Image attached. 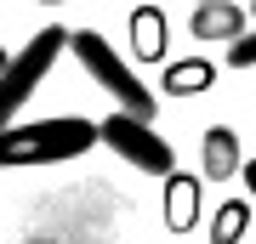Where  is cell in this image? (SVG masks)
<instances>
[{
    "label": "cell",
    "instance_id": "1",
    "mask_svg": "<svg viewBox=\"0 0 256 244\" xmlns=\"http://www.w3.org/2000/svg\"><path fill=\"white\" fill-rule=\"evenodd\" d=\"M97 148V125L80 114H52L28 125L0 131V171H28V165H68Z\"/></svg>",
    "mask_w": 256,
    "mask_h": 244
},
{
    "label": "cell",
    "instance_id": "2",
    "mask_svg": "<svg viewBox=\"0 0 256 244\" xmlns=\"http://www.w3.org/2000/svg\"><path fill=\"white\" fill-rule=\"evenodd\" d=\"M68 51L80 57V68L92 74V80L108 91L114 102H120V114L154 119V108H160V102H154V91H148V80H142V74H137V68H131V63L114 51L108 40L97 34V28H80V34H68Z\"/></svg>",
    "mask_w": 256,
    "mask_h": 244
},
{
    "label": "cell",
    "instance_id": "3",
    "mask_svg": "<svg viewBox=\"0 0 256 244\" xmlns=\"http://www.w3.org/2000/svg\"><path fill=\"white\" fill-rule=\"evenodd\" d=\"M57 51H68V34L52 23V28H40L18 57H6V68H0V131H6L12 114H18L23 102L40 91V80L57 68Z\"/></svg>",
    "mask_w": 256,
    "mask_h": 244
},
{
    "label": "cell",
    "instance_id": "4",
    "mask_svg": "<svg viewBox=\"0 0 256 244\" xmlns=\"http://www.w3.org/2000/svg\"><path fill=\"white\" fill-rule=\"evenodd\" d=\"M97 142L102 148H114L126 165H137V171H148V176H171L176 171V154H171V142L148 125V119H137V114H108L97 125Z\"/></svg>",
    "mask_w": 256,
    "mask_h": 244
},
{
    "label": "cell",
    "instance_id": "5",
    "mask_svg": "<svg viewBox=\"0 0 256 244\" xmlns=\"http://www.w3.org/2000/svg\"><path fill=\"white\" fill-rule=\"evenodd\" d=\"M239 165H245L239 131L234 125H210L205 142H200V182H228V176H239Z\"/></svg>",
    "mask_w": 256,
    "mask_h": 244
},
{
    "label": "cell",
    "instance_id": "6",
    "mask_svg": "<svg viewBox=\"0 0 256 244\" xmlns=\"http://www.w3.org/2000/svg\"><path fill=\"white\" fill-rule=\"evenodd\" d=\"M245 11H239V0H200L194 6V40H239L245 34Z\"/></svg>",
    "mask_w": 256,
    "mask_h": 244
},
{
    "label": "cell",
    "instance_id": "7",
    "mask_svg": "<svg viewBox=\"0 0 256 244\" xmlns=\"http://www.w3.org/2000/svg\"><path fill=\"white\" fill-rule=\"evenodd\" d=\"M194 222H200V176L171 171L165 176V227L171 233H194Z\"/></svg>",
    "mask_w": 256,
    "mask_h": 244
},
{
    "label": "cell",
    "instance_id": "8",
    "mask_svg": "<svg viewBox=\"0 0 256 244\" xmlns=\"http://www.w3.org/2000/svg\"><path fill=\"white\" fill-rule=\"evenodd\" d=\"M165 11L160 6H137L131 11V57L148 68V63H165Z\"/></svg>",
    "mask_w": 256,
    "mask_h": 244
},
{
    "label": "cell",
    "instance_id": "9",
    "mask_svg": "<svg viewBox=\"0 0 256 244\" xmlns=\"http://www.w3.org/2000/svg\"><path fill=\"white\" fill-rule=\"evenodd\" d=\"M216 85V63L210 57H182V63L165 68V97H200Z\"/></svg>",
    "mask_w": 256,
    "mask_h": 244
},
{
    "label": "cell",
    "instance_id": "10",
    "mask_svg": "<svg viewBox=\"0 0 256 244\" xmlns=\"http://www.w3.org/2000/svg\"><path fill=\"white\" fill-rule=\"evenodd\" d=\"M250 227V199H222L210 216V244H239Z\"/></svg>",
    "mask_w": 256,
    "mask_h": 244
},
{
    "label": "cell",
    "instance_id": "11",
    "mask_svg": "<svg viewBox=\"0 0 256 244\" xmlns=\"http://www.w3.org/2000/svg\"><path fill=\"white\" fill-rule=\"evenodd\" d=\"M228 68H256V28H245L239 40H228Z\"/></svg>",
    "mask_w": 256,
    "mask_h": 244
},
{
    "label": "cell",
    "instance_id": "12",
    "mask_svg": "<svg viewBox=\"0 0 256 244\" xmlns=\"http://www.w3.org/2000/svg\"><path fill=\"white\" fill-rule=\"evenodd\" d=\"M239 176H245V188H250V199H256V159H245V165H239Z\"/></svg>",
    "mask_w": 256,
    "mask_h": 244
},
{
    "label": "cell",
    "instance_id": "13",
    "mask_svg": "<svg viewBox=\"0 0 256 244\" xmlns=\"http://www.w3.org/2000/svg\"><path fill=\"white\" fill-rule=\"evenodd\" d=\"M40 6H63V0H40Z\"/></svg>",
    "mask_w": 256,
    "mask_h": 244
},
{
    "label": "cell",
    "instance_id": "14",
    "mask_svg": "<svg viewBox=\"0 0 256 244\" xmlns=\"http://www.w3.org/2000/svg\"><path fill=\"white\" fill-rule=\"evenodd\" d=\"M0 68H6V51H0Z\"/></svg>",
    "mask_w": 256,
    "mask_h": 244
},
{
    "label": "cell",
    "instance_id": "15",
    "mask_svg": "<svg viewBox=\"0 0 256 244\" xmlns=\"http://www.w3.org/2000/svg\"><path fill=\"white\" fill-rule=\"evenodd\" d=\"M188 6H200V0H188Z\"/></svg>",
    "mask_w": 256,
    "mask_h": 244
}]
</instances>
